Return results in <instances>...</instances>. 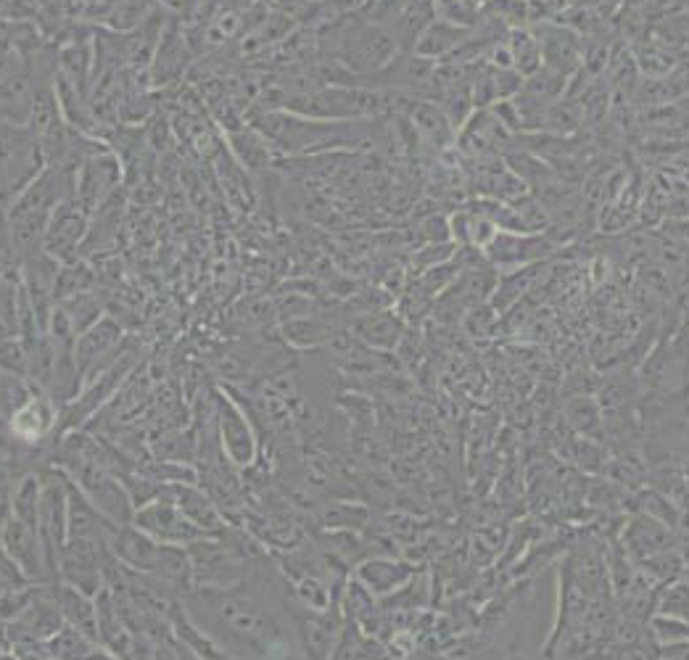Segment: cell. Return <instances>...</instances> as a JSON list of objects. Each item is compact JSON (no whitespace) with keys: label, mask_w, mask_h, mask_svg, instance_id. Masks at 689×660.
<instances>
[{"label":"cell","mask_w":689,"mask_h":660,"mask_svg":"<svg viewBox=\"0 0 689 660\" xmlns=\"http://www.w3.org/2000/svg\"><path fill=\"white\" fill-rule=\"evenodd\" d=\"M653 631L658 645L663 642H679V639H687V618H674V616H658L653 618Z\"/></svg>","instance_id":"14"},{"label":"cell","mask_w":689,"mask_h":660,"mask_svg":"<svg viewBox=\"0 0 689 660\" xmlns=\"http://www.w3.org/2000/svg\"><path fill=\"white\" fill-rule=\"evenodd\" d=\"M489 11L497 22L513 27H526L528 22V6L526 0H489Z\"/></svg>","instance_id":"12"},{"label":"cell","mask_w":689,"mask_h":660,"mask_svg":"<svg viewBox=\"0 0 689 660\" xmlns=\"http://www.w3.org/2000/svg\"><path fill=\"white\" fill-rule=\"evenodd\" d=\"M534 35L539 40V51H542V61H547V69L563 77H571L579 69V45L571 32L560 30V27H542Z\"/></svg>","instance_id":"3"},{"label":"cell","mask_w":689,"mask_h":660,"mask_svg":"<svg viewBox=\"0 0 689 660\" xmlns=\"http://www.w3.org/2000/svg\"><path fill=\"white\" fill-rule=\"evenodd\" d=\"M412 579L410 565L394 563V560H367L360 565V573H357V581L373 597H386V594H394L396 589H402L407 581Z\"/></svg>","instance_id":"5"},{"label":"cell","mask_w":689,"mask_h":660,"mask_svg":"<svg viewBox=\"0 0 689 660\" xmlns=\"http://www.w3.org/2000/svg\"><path fill=\"white\" fill-rule=\"evenodd\" d=\"M507 53L513 61V69L521 77H528L542 69V51H539V40L534 32H528L526 27H513L507 32Z\"/></svg>","instance_id":"7"},{"label":"cell","mask_w":689,"mask_h":660,"mask_svg":"<svg viewBox=\"0 0 689 660\" xmlns=\"http://www.w3.org/2000/svg\"><path fill=\"white\" fill-rule=\"evenodd\" d=\"M177 507H180V513H183L193 526L201 528V531H217V528H220V518H217V513H214L212 502H209L206 497H201L198 492L183 489V492H180V502H177Z\"/></svg>","instance_id":"9"},{"label":"cell","mask_w":689,"mask_h":660,"mask_svg":"<svg viewBox=\"0 0 689 660\" xmlns=\"http://www.w3.org/2000/svg\"><path fill=\"white\" fill-rule=\"evenodd\" d=\"M220 423H222V431H225V441H228L230 455L241 462V465H246V462L251 460V452H254V449H251L249 428H246V423H243L238 412L230 410L228 404L222 407Z\"/></svg>","instance_id":"8"},{"label":"cell","mask_w":689,"mask_h":660,"mask_svg":"<svg viewBox=\"0 0 689 660\" xmlns=\"http://www.w3.org/2000/svg\"><path fill=\"white\" fill-rule=\"evenodd\" d=\"M655 613L658 616L687 618V584H684V576L679 581H668V589L660 594Z\"/></svg>","instance_id":"11"},{"label":"cell","mask_w":689,"mask_h":660,"mask_svg":"<svg viewBox=\"0 0 689 660\" xmlns=\"http://www.w3.org/2000/svg\"><path fill=\"white\" fill-rule=\"evenodd\" d=\"M357 330H362L365 341H370V344L375 346H383V349L394 346L396 336H399V325H396V320H391L389 315L370 317V320H365L362 325H357Z\"/></svg>","instance_id":"10"},{"label":"cell","mask_w":689,"mask_h":660,"mask_svg":"<svg viewBox=\"0 0 689 660\" xmlns=\"http://www.w3.org/2000/svg\"><path fill=\"white\" fill-rule=\"evenodd\" d=\"M528 19H550L565 8V0H526Z\"/></svg>","instance_id":"16"},{"label":"cell","mask_w":689,"mask_h":660,"mask_svg":"<svg viewBox=\"0 0 689 660\" xmlns=\"http://www.w3.org/2000/svg\"><path fill=\"white\" fill-rule=\"evenodd\" d=\"M45 426H48V418L40 412L37 404H27V407H22V412H19L14 420V428L22 433V436H37V433L45 431Z\"/></svg>","instance_id":"15"},{"label":"cell","mask_w":689,"mask_h":660,"mask_svg":"<svg viewBox=\"0 0 689 660\" xmlns=\"http://www.w3.org/2000/svg\"><path fill=\"white\" fill-rule=\"evenodd\" d=\"M138 526L143 528L148 536L164 539V542H169V544H180V542L191 544L193 539L204 536L201 528L193 526V523L180 513V507H172V505L146 507V510L138 515Z\"/></svg>","instance_id":"2"},{"label":"cell","mask_w":689,"mask_h":660,"mask_svg":"<svg viewBox=\"0 0 689 660\" xmlns=\"http://www.w3.org/2000/svg\"><path fill=\"white\" fill-rule=\"evenodd\" d=\"M396 53V40L389 30L383 27H354L349 35L344 37V61L349 69H360V72H375L389 66Z\"/></svg>","instance_id":"1"},{"label":"cell","mask_w":689,"mask_h":660,"mask_svg":"<svg viewBox=\"0 0 689 660\" xmlns=\"http://www.w3.org/2000/svg\"><path fill=\"white\" fill-rule=\"evenodd\" d=\"M626 550L637 560H645L655 552L671 550L674 534L668 531L666 523L655 521L650 515H639L637 521H631L626 528Z\"/></svg>","instance_id":"4"},{"label":"cell","mask_w":689,"mask_h":660,"mask_svg":"<svg viewBox=\"0 0 689 660\" xmlns=\"http://www.w3.org/2000/svg\"><path fill=\"white\" fill-rule=\"evenodd\" d=\"M465 37H468L465 27H455L449 22H428L418 35L415 51H418L420 59L436 61L441 56H449L460 43H465Z\"/></svg>","instance_id":"6"},{"label":"cell","mask_w":689,"mask_h":660,"mask_svg":"<svg viewBox=\"0 0 689 660\" xmlns=\"http://www.w3.org/2000/svg\"><path fill=\"white\" fill-rule=\"evenodd\" d=\"M639 507H642V513L650 515V518H655V521L666 523L668 528H674L676 521H679L676 507L671 505L666 497H660V494H655V492L642 494V499H639Z\"/></svg>","instance_id":"13"}]
</instances>
